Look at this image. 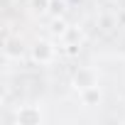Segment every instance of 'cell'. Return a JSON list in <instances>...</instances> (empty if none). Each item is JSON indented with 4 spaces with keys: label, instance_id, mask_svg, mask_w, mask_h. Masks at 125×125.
<instances>
[{
    "label": "cell",
    "instance_id": "6da1fadb",
    "mask_svg": "<svg viewBox=\"0 0 125 125\" xmlns=\"http://www.w3.org/2000/svg\"><path fill=\"white\" fill-rule=\"evenodd\" d=\"M32 54H34V59H37V61L47 64V61H52V56H54V49H52V44H47V42H39V44H34Z\"/></svg>",
    "mask_w": 125,
    "mask_h": 125
},
{
    "label": "cell",
    "instance_id": "7a4b0ae2",
    "mask_svg": "<svg viewBox=\"0 0 125 125\" xmlns=\"http://www.w3.org/2000/svg\"><path fill=\"white\" fill-rule=\"evenodd\" d=\"M74 83H76V88H91V86H96V76H93V71H88V69H81L79 74H76V79H74Z\"/></svg>",
    "mask_w": 125,
    "mask_h": 125
},
{
    "label": "cell",
    "instance_id": "3957f363",
    "mask_svg": "<svg viewBox=\"0 0 125 125\" xmlns=\"http://www.w3.org/2000/svg\"><path fill=\"white\" fill-rule=\"evenodd\" d=\"M98 101H101V91H98V86L83 88V105H96Z\"/></svg>",
    "mask_w": 125,
    "mask_h": 125
},
{
    "label": "cell",
    "instance_id": "277c9868",
    "mask_svg": "<svg viewBox=\"0 0 125 125\" xmlns=\"http://www.w3.org/2000/svg\"><path fill=\"white\" fill-rule=\"evenodd\" d=\"M17 120H20V123H39V113H37V110H30V108H25V110H20Z\"/></svg>",
    "mask_w": 125,
    "mask_h": 125
},
{
    "label": "cell",
    "instance_id": "5b68a950",
    "mask_svg": "<svg viewBox=\"0 0 125 125\" xmlns=\"http://www.w3.org/2000/svg\"><path fill=\"white\" fill-rule=\"evenodd\" d=\"M49 3H52V0H32V8L37 12H47L49 10Z\"/></svg>",
    "mask_w": 125,
    "mask_h": 125
},
{
    "label": "cell",
    "instance_id": "8992f818",
    "mask_svg": "<svg viewBox=\"0 0 125 125\" xmlns=\"http://www.w3.org/2000/svg\"><path fill=\"white\" fill-rule=\"evenodd\" d=\"M49 12H52V15L64 12V3H61V0H52V3H49Z\"/></svg>",
    "mask_w": 125,
    "mask_h": 125
}]
</instances>
